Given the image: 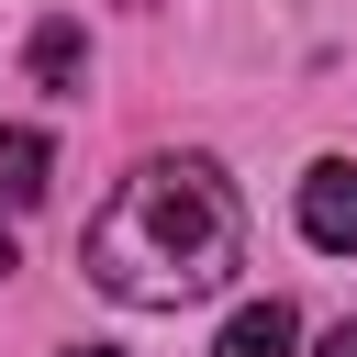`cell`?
I'll return each instance as SVG.
<instances>
[{
	"instance_id": "6da1fadb",
	"label": "cell",
	"mask_w": 357,
	"mask_h": 357,
	"mask_svg": "<svg viewBox=\"0 0 357 357\" xmlns=\"http://www.w3.org/2000/svg\"><path fill=\"white\" fill-rule=\"evenodd\" d=\"M78 268H89V290H112L123 312L212 301V290L245 268V201H234V178H223L212 156H145V167H123V190L89 212Z\"/></svg>"
},
{
	"instance_id": "7a4b0ae2",
	"label": "cell",
	"mask_w": 357,
	"mask_h": 357,
	"mask_svg": "<svg viewBox=\"0 0 357 357\" xmlns=\"http://www.w3.org/2000/svg\"><path fill=\"white\" fill-rule=\"evenodd\" d=\"M301 234H312L324 257H357V167H346V156H324V167L301 178Z\"/></svg>"
},
{
	"instance_id": "3957f363",
	"label": "cell",
	"mask_w": 357,
	"mask_h": 357,
	"mask_svg": "<svg viewBox=\"0 0 357 357\" xmlns=\"http://www.w3.org/2000/svg\"><path fill=\"white\" fill-rule=\"evenodd\" d=\"M22 67H33V89H56V100H67V89H89V33H78L67 11H56V22H33Z\"/></svg>"
},
{
	"instance_id": "277c9868",
	"label": "cell",
	"mask_w": 357,
	"mask_h": 357,
	"mask_svg": "<svg viewBox=\"0 0 357 357\" xmlns=\"http://www.w3.org/2000/svg\"><path fill=\"white\" fill-rule=\"evenodd\" d=\"M212 357H301V312H290V301H245V312L212 335Z\"/></svg>"
},
{
	"instance_id": "5b68a950",
	"label": "cell",
	"mask_w": 357,
	"mask_h": 357,
	"mask_svg": "<svg viewBox=\"0 0 357 357\" xmlns=\"http://www.w3.org/2000/svg\"><path fill=\"white\" fill-rule=\"evenodd\" d=\"M45 167H56V145L33 123H0V212H33L45 201Z\"/></svg>"
},
{
	"instance_id": "8992f818",
	"label": "cell",
	"mask_w": 357,
	"mask_h": 357,
	"mask_svg": "<svg viewBox=\"0 0 357 357\" xmlns=\"http://www.w3.org/2000/svg\"><path fill=\"white\" fill-rule=\"evenodd\" d=\"M312 357H357V324H335V335H324V346H312Z\"/></svg>"
},
{
	"instance_id": "52a82bcc",
	"label": "cell",
	"mask_w": 357,
	"mask_h": 357,
	"mask_svg": "<svg viewBox=\"0 0 357 357\" xmlns=\"http://www.w3.org/2000/svg\"><path fill=\"white\" fill-rule=\"evenodd\" d=\"M0 279H11V212H0Z\"/></svg>"
},
{
	"instance_id": "ba28073f",
	"label": "cell",
	"mask_w": 357,
	"mask_h": 357,
	"mask_svg": "<svg viewBox=\"0 0 357 357\" xmlns=\"http://www.w3.org/2000/svg\"><path fill=\"white\" fill-rule=\"evenodd\" d=\"M67 357H123V346H67Z\"/></svg>"
}]
</instances>
